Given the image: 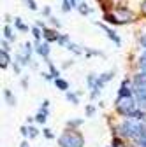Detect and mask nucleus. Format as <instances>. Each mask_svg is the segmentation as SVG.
<instances>
[{
    "label": "nucleus",
    "mask_w": 146,
    "mask_h": 147,
    "mask_svg": "<svg viewBox=\"0 0 146 147\" xmlns=\"http://www.w3.org/2000/svg\"><path fill=\"white\" fill-rule=\"evenodd\" d=\"M58 42H60L62 46H69V37H67V35H63V37L60 35V39H58Z\"/></svg>",
    "instance_id": "21"
},
{
    "label": "nucleus",
    "mask_w": 146,
    "mask_h": 147,
    "mask_svg": "<svg viewBox=\"0 0 146 147\" xmlns=\"http://www.w3.org/2000/svg\"><path fill=\"white\" fill-rule=\"evenodd\" d=\"M37 130H35V128H28V137H32V138H35V137H37Z\"/></svg>",
    "instance_id": "25"
},
{
    "label": "nucleus",
    "mask_w": 146,
    "mask_h": 147,
    "mask_svg": "<svg viewBox=\"0 0 146 147\" xmlns=\"http://www.w3.org/2000/svg\"><path fill=\"white\" fill-rule=\"evenodd\" d=\"M35 51H37L41 56H44V58L49 56V46H48V44H41V46H37V47H35Z\"/></svg>",
    "instance_id": "10"
},
{
    "label": "nucleus",
    "mask_w": 146,
    "mask_h": 147,
    "mask_svg": "<svg viewBox=\"0 0 146 147\" xmlns=\"http://www.w3.org/2000/svg\"><path fill=\"white\" fill-rule=\"evenodd\" d=\"M132 89H134V96L137 100L139 109L146 110V84H136V88Z\"/></svg>",
    "instance_id": "4"
},
{
    "label": "nucleus",
    "mask_w": 146,
    "mask_h": 147,
    "mask_svg": "<svg viewBox=\"0 0 146 147\" xmlns=\"http://www.w3.org/2000/svg\"><path fill=\"white\" fill-rule=\"evenodd\" d=\"M48 65H49V70H51V76H53L55 79H57V77H58V70L53 67V63H51V61H48Z\"/></svg>",
    "instance_id": "18"
},
{
    "label": "nucleus",
    "mask_w": 146,
    "mask_h": 147,
    "mask_svg": "<svg viewBox=\"0 0 146 147\" xmlns=\"http://www.w3.org/2000/svg\"><path fill=\"white\" fill-rule=\"evenodd\" d=\"M76 9H78V11H79L81 14H85V16H86V14H90V12H92V9H90V7H88L86 4H83V2H81V4H79V5H78Z\"/></svg>",
    "instance_id": "14"
},
{
    "label": "nucleus",
    "mask_w": 146,
    "mask_h": 147,
    "mask_svg": "<svg viewBox=\"0 0 146 147\" xmlns=\"http://www.w3.org/2000/svg\"><path fill=\"white\" fill-rule=\"evenodd\" d=\"M136 144H137L139 147H146V124H144V128H143L141 135L136 138Z\"/></svg>",
    "instance_id": "9"
},
{
    "label": "nucleus",
    "mask_w": 146,
    "mask_h": 147,
    "mask_svg": "<svg viewBox=\"0 0 146 147\" xmlns=\"http://www.w3.org/2000/svg\"><path fill=\"white\" fill-rule=\"evenodd\" d=\"M25 4H27V7H28V9H32V11H37V4H35L33 0H25Z\"/></svg>",
    "instance_id": "17"
},
{
    "label": "nucleus",
    "mask_w": 146,
    "mask_h": 147,
    "mask_svg": "<svg viewBox=\"0 0 146 147\" xmlns=\"http://www.w3.org/2000/svg\"><path fill=\"white\" fill-rule=\"evenodd\" d=\"M21 135L28 137V128H27V126H21Z\"/></svg>",
    "instance_id": "29"
},
{
    "label": "nucleus",
    "mask_w": 146,
    "mask_h": 147,
    "mask_svg": "<svg viewBox=\"0 0 146 147\" xmlns=\"http://www.w3.org/2000/svg\"><path fill=\"white\" fill-rule=\"evenodd\" d=\"M55 84H57V88H58V89H62V91H67V89H69L67 81H63V79H60V77L55 79Z\"/></svg>",
    "instance_id": "13"
},
{
    "label": "nucleus",
    "mask_w": 146,
    "mask_h": 147,
    "mask_svg": "<svg viewBox=\"0 0 146 147\" xmlns=\"http://www.w3.org/2000/svg\"><path fill=\"white\" fill-rule=\"evenodd\" d=\"M99 26H100V28H102V30L106 32V35H107V37H109V39H111V40H113L115 44H118V46L121 44V39H120V37L116 35V32H115V30L107 28V26H106V25H102V23H99Z\"/></svg>",
    "instance_id": "6"
},
{
    "label": "nucleus",
    "mask_w": 146,
    "mask_h": 147,
    "mask_svg": "<svg viewBox=\"0 0 146 147\" xmlns=\"http://www.w3.org/2000/svg\"><path fill=\"white\" fill-rule=\"evenodd\" d=\"M118 105V110H120V114H123V116H127V117H130L132 116V112L134 110H137V100H134L132 98V95L130 96H118V102H116Z\"/></svg>",
    "instance_id": "3"
},
{
    "label": "nucleus",
    "mask_w": 146,
    "mask_h": 147,
    "mask_svg": "<svg viewBox=\"0 0 146 147\" xmlns=\"http://www.w3.org/2000/svg\"><path fill=\"white\" fill-rule=\"evenodd\" d=\"M44 14H46V16H49V14H51V9H49V7H46V9H44Z\"/></svg>",
    "instance_id": "35"
},
{
    "label": "nucleus",
    "mask_w": 146,
    "mask_h": 147,
    "mask_svg": "<svg viewBox=\"0 0 146 147\" xmlns=\"http://www.w3.org/2000/svg\"><path fill=\"white\" fill-rule=\"evenodd\" d=\"M9 63H11V58H9V54H7V49H2V51H0V67L5 68Z\"/></svg>",
    "instance_id": "7"
},
{
    "label": "nucleus",
    "mask_w": 146,
    "mask_h": 147,
    "mask_svg": "<svg viewBox=\"0 0 146 147\" xmlns=\"http://www.w3.org/2000/svg\"><path fill=\"white\" fill-rule=\"evenodd\" d=\"M16 28H18V30H21V32H27V30H28L27 25L21 23V20H16Z\"/></svg>",
    "instance_id": "16"
},
{
    "label": "nucleus",
    "mask_w": 146,
    "mask_h": 147,
    "mask_svg": "<svg viewBox=\"0 0 146 147\" xmlns=\"http://www.w3.org/2000/svg\"><path fill=\"white\" fill-rule=\"evenodd\" d=\"M78 2H79V0H70V5H72V7H78V5H79Z\"/></svg>",
    "instance_id": "32"
},
{
    "label": "nucleus",
    "mask_w": 146,
    "mask_h": 147,
    "mask_svg": "<svg viewBox=\"0 0 146 147\" xmlns=\"http://www.w3.org/2000/svg\"><path fill=\"white\" fill-rule=\"evenodd\" d=\"M81 123H83L81 119H78V121H69V126H79Z\"/></svg>",
    "instance_id": "28"
},
{
    "label": "nucleus",
    "mask_w": 146,
    "mask_h": 147,
    "mask_svg": "<svg viewBox=\"0 0 146 147\" xmlns=\"http://www.w3.org/2000/svg\"><path fill=\"white\" fill-rule=\"evenodd\" d=\"M143 9H144V12H146V2H144V5H143Z\"/></svg>",
    "instance_id": "37"
},
{
    "label": "nucleus",
    "mask_w": 146,
    "mask_h": 147,
    "mask_svg": "<svg viewBox=\"0 0 146 147\" xmlns=\"http://www.w3.org/2000/svg\"><path fill=\"white\" fill-rule=\"evenodd\" d=\"M139 67H141V70L143 68H146V51H144V54L139 58Z\"/></svg>",
    "instance_id": "19"
},
{
    "label": "nucleus",
    "mask_w": 146,
    "mask_h": 147,
    "mask_svg": "<svg viewBox=\"0 0 146 147\" xmlns=\"http://www.w3.org/2000/svg\"><path fill=\"white\" fill-rule=\"evenodd\" d=\"M32 35H33L35 40H39V39H41V32H39V28H33V30H32Z\"/></svg>",
    "instance_id": "23"
},
{
    "label": "nucleus",
    "mask_w": 146,
    "mask_h": 147,
    "mask_svg": "<svg viewBox=\"0 0 146 147\" xmlns=\"http://www.w3.org/2000/svg\"><path fill=\"white\" fill-rule=\"evenodd\" d=\"M134 82H136V84H146V68H143L139 76H136Z\"/></svg>",
    "instance_id": "12"
},
{
    "label": "nucleus",
    "mask_w": 146,
    "mask_h": 147,
    "mask_svg": "<svg viewBox=\"0 0 146 147\" xmlns=\"http://www.w3.org/2000/svg\"><path fill=\"white\" fill-rule=\"evenodd\" d=\"M49 20H51V23H53L55 26H60V23H58V20H57V18H49Z\"/></svg>",
    "instance_id": "31"
},
{
    "label": "nucleus",
    "mask_w": 146,
    "mask_h": 147,
    "mask_svg": "<svg viewBox=\"0 0 146 147\" xmlns=\"http://www.w3.org/2000/svg\"><path fill=\"white\" fill-rule=\"evenodd\" d=\"M113 14L116 16V20L120 21V25H123V23H130V21L134 20V14H132L129 9H125V7H121V9H116Z\"/></svg>",
    "instance_id": "5"
},
{
    "label": "nucleus",
    "mask_w": 146,
    "mask_h": 147,
    "mask_svg": "<svg viewBox=\"0 0 146 147\" xmlns=\"http://www.w3.org/2000/svg\"><path fill=\"white\" fill-rule=\"evenodd\" d=\"M93 112H95V109H93L92 105H88V107H86V116H92Z\"/></svg>",
    "instance_id": "27"
},
{
    "label": "nucleus",
    "mask_w": 146,
    "mask_h": 147,
    "mask_svg": "<svg viewBox=\"0 0 146 147\" xmlns=\"http://www.w3.org/2000/svg\"><path fill=\"white\" fill-rule=\"evenodd\" d=\"M4 96H5V102L11 105V107H14L16 105V98L12 96V93H11V89H4Z\"/></svg>",
    "instance_id": "11"
},
{
    "label": "nucleus",
    "mask_w": 146,
    "mask_h": 147,
    "mask_svg": "<svg viewBox=\"0 0 146 147\" xmlns=\"http://www.w3.org/2000/svg\"><path fill=\"white\" fill-rule=\"evenodd\" d=\"M2 49H7V51H9V44H7V42H5V40H4V42H2Z\"/></svg>",
    "instance_id": "33"
},
{
    "label": "nucleus",
    "mask_w": 146,
    "mask_h": 147,
    "mask_svg": "<svg viewBox=\"0 0 146 147\" xmlns=\"http://www.w3.org/2000/svg\"><path fill=\"white\" fill-rule=\"evenodd\" d=\"M44 137H46V138H53V133H51L49 130H44Z\"/></svg>",
    "instance_id": "30"
},
{
    "label": "nucleus",
    "mask_w": 146,
    "mask_h": 147,
    "mask_svg": "<svg viewBox=\"0 0 146 147\" xmlns=\"http://www.w3.org/2000/svg\"><path fill=\"white\" fill-rule=\"evenodd\" d=\"M139 42H141V47L146 51V33H143L141 35V39H139Z\"/></svg>",
    "instance_id": "24"
},
{
    "label": "nucleus",
    "mask_w": 146,
    "mask_h": 147,
    "mask_svg": "<svg viewBox=\"0 0 146 147\" xmlns=\"http://www.w3.org/2000/svg\"><path fill=\"white\" fill-rule=\"evenodd\" d=\"M143 128H144V123L143 121H137V119H127L123 121L120 126H118V133L123 135V137H129V138H137L143 131Z\"/></svg>",
    "instance_id": "1"
},
{
    "label": "nucleus",
    "mask_w": 146,
    "mask_h": 147,
    "mask_svg": "<svg viewBox=\"0 0 146 147\" xmlns=\"http://www.w3.org/2000/svg\"><path fill=\"white\" fill-rule=\"evenodd\" d=\"M44 37H46L48 42H53V40H58L60 39V35L55 32V30H44Z\"/></svg>",
    "instance_id": "8"
},
{
    "label": "nucleus",
    "mask_w": 146,
    "mask_h": 147,
    "mask_svg": "<svg viewBox=\"0 0 146 147\" xmlns=\"http://www.w3.org/2000/svg\"><path fill=\"white\" fill-rule=\"evenodd\" d=\"M42 76H44V79H46V81H49V79H53V76H49V74H42Z\"/></svg>",
    "instance_id": "34"
},
{
    "label": "nucleus",
    "mask_w": 146,
    "mask_h": 147,
    "mask_svg": "<svg viewBox=\"0 0 146 147\" xmlns=\"http://www.w3.org/2000/svg\"><path fill=\"white\" fill-rule=\"evenodd\" d=\"M67 47H69V49H70L72 53H78V54L81 53V49H79V47H78L76 44H70V42H69V46H67Z\"/></svg>",
    "instance_id": "22"
},
{
    "label": "nucleus",
    "mask_w": 146,
    "mask_h": 147,
    "mask_svg": "<svg viewBox=\"0 0 146 147\" xmlns=\"http://www.w3.org/2000/svg\"><path fill=\"white\" fill-rule=\"evenodd\" d=\"M113 147H127L121 140H118V138H115V142H113Z\"/></svg>",
    "instance_id": "26"
},
{
    "label": "nucleus",
    "mask_w": 146,
    "mask_h": 147,
    "mask_svg": "<svg viewBox=\"0 0 146 147\" xmlns=\"http://www.w3.org/2000/svg\"><path fill=\"white\" fill-rule=\"evenodd\" d=\"M67 100L72 102V103H79V95H76V93H69V91H67Z\"/></svg>",
    "instance_id": "15"
},
{
    "label": "nucleus",
    "mask_w": 146,
    "mask_h": 147,
    "mask_svg": "<svg viewBox=\"0 0 146 147\" xmlns=\"http://www.w3.org/2000/svg\"><path fill=\"white\" fill-rule=\"evenodd\" d=\"M4 35L7 37L9 40H12V39H14V37H12V32H11V28H9V26H5V28H4Z\"/></svg>",
    "instance_id": "20"
},
{
    "label": "nucleus",
    "mask_w": 146,
    "mask_h": 147,
    "mask_svg": "<svg viewBox=\"0 0 146 147\" xmlns=\"http://www.w3.org/2000/svg\"><path fill=\"white\" fill-rule=\"evenodd\" d=\"M58 144H60V147H83L85 140H83V137H81L78 131L67 130V131L58 138Z\"/></svg>",
    "instance_id": "2"
},
{
    "label": "nucleus",
    "mask_w": 146,
    "mask_h": 147,
    "mask_svg": "<svg viewBox=\"0 0 146 147\" xmlns=\"http://www.w3.org/2000/svg\"><path fill=\"white\" fill-rule=\"evenodd\" d=\"M20 147H30V145H28L27 142H21V145H20Z\"/></svg>",
    "instance_id": "36"
}]
</instances>
